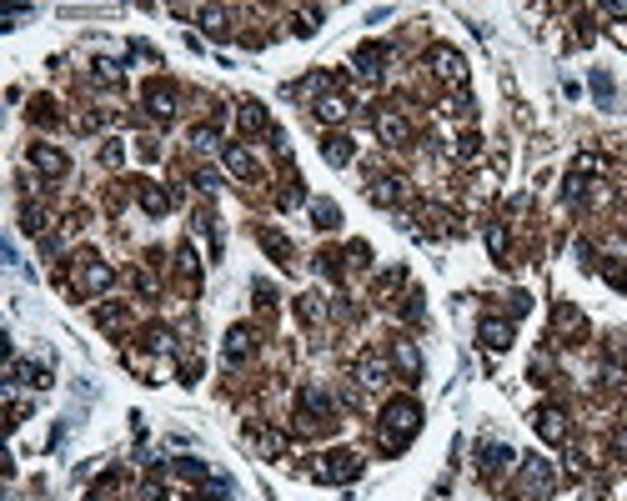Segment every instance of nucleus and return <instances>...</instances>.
Here are the masks:
<instances>
[{
    "mask_svg": "<svg viewBox=\"0 0 627 501\" xmlns=\"http://www.w3.org/2000/svg\"><path fill=\"white\" fill-rule=\"evenodd\" d=\"M386 426H391V431H411V426H416V406H411V401H396V406L386 411Z\"/></svg>",
    "mask_w": 627,
    "mask_h": 501,
    "instance_id": "nucleus-1",
    "label": "nucleus"
},
{
    "mask_svg": "<svg viewBox=\"0 0 627 501\" xmlns=\"http://www.w3.org/2000/svg\"><path fill=\"white\" fill-rule=\"evenodd\" d=\"M482 336H487V346H497V351H502V346H507V336H512V326H507V321H487V326H482Z\"/></svg>",
    "mask_w": 627,
    "mask_h": 501,
    "instance_id": "nucleus-2",
    "label": "nucleus"
},
{
    "mask_svg": "<svg viewBox=\"0 0 627 501\" xmlns=\"http://www.w3.org/2000/svg\"><path fill=\"white\" fill-rule=\"evenodd\" d=\"M36 166H46V171H66V156H56V151H36Z\"/></svg>",
    "mask_w": 627,
    "mask_h": 501,
    "instance_id": "nucleus-3",
    "label": "nucleus"
},
{
    "mask_svg": "<svg viewBox=\"0 0 627 501\" xmlns=\"http://www.w3.org/2000/svg\"><path fill=\"white\" fill-rule=\"evenodd\" d=\"M316 226H336V206H316Z\"/></svg>",
    "mask_w": 627,
    "mask_h": 501,
    "instance_id": "nucleus-4",
    "label": "nucleus"
}]
</instances>
